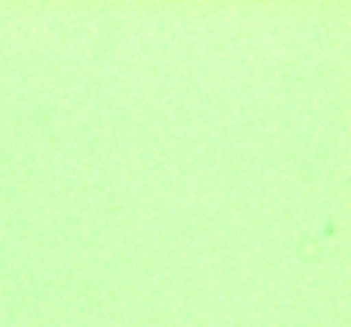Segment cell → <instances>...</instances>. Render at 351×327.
<instances>
[]
</instances>
